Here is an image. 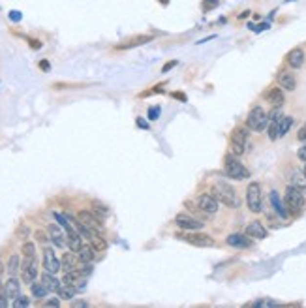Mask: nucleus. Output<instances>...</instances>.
<instances>
[{
  "mask_svg": "<svg viewBox=\"0 0 306 308\" xmlns=\"http://www.w3.org/2000/svg\"><path fill=\"white\" fill-rule=\"evenodd\" d=\"M30 45H32L34 49H38V47H41V43H38L36 40H30Z\"/></svg>",
  "mask_w": 306,
  "mask_h": 308,
  "instance_id": "51",
  "label": "nucleus"
},
{
  "mask_svg": "<svg viewBox=\"0 0 306 308\" xmlns=\"http://www.w3.org/2000/svg\"><path fill=\"white\" fill-rule=\"evenodd\" d=\"M293 126V117H282V121H280V128H278V136L284 137L287 132H289V128Z\"/></svg>",
  "mask_w": 306,
  "mask_h": 308,
  "instance_id": "30",
  "label": "nucleus"
},
{
  "mask_svg": "<svg viewBox=\"0 0 306 308\" xmlns=\"http://www.w3.org/2000/svg\"><path fill=\"white\" fill-rule=\"evenodd\" d=\"M297 156H299V158H301L303 162H306V143L301 148H299V150H297Z\"/></svg>",
  "mask_w": 306,
  "mask_h": 308,
  "instance_id": "43",
  "label": "nucleus"
},
{
  "mask_svg": "<svg viewBox=\"0 0 306 308\" xmlns=\"http://www.w3.org/2000/svg\"><path fill=\"white\" fill-rule=\"evenodd\" d=\"M77 218L85 224L86 227H90V229H96V231L102 229V222H100V218L96 216V214H92L90 210H79Z\"/></svg>",
  "mask_w": 306,
  "mask_h": 308,
  "instance_id": "16",
  "label": "nucleus"
},
{
  "mask_svg": "<svg viewBox=\"0 0 306 308\" xmlns=\"http://www.w3.org/2000/svg\"><path fill=\"white\" fill-rule=\"evenodd\" d=\"M171 96L177 100H181V102H186V94H183V92H173Z\"/></svg>",
  "mask_w": 306,
  "mask_h": 308,
  "instance_id": "47",
  "label": "nucleus"
},
{
  "mask_svg": "<svg viewBox=\"0 0 306 308\" xmlns=\"http://www.w3.org/2000/svg\"><path fill=\"white\" fill-rule=\"evenodd\" d=\"M246 126L252 132H265L269 126V113H265V109L261 105L252 107L248 117H246Z\"/></svg>",
  "mask_w": 306,
  "mask_h": 308,
  "instance_id": "4",
  "label": "nucleus"
},
{
  "mask_svg": "<svg viewBox=\"0 0 306 308\" xmlns=\"http://www.w3.org/2000/svg\"><path fill=\"white\" fill-rule=\"evenodd\" d=\"M6 271V269H4V265H2V263H0V274H2V272Z\"/></svg>",
  "mask_w": 306,
  "mask_h": 308,
  "instance_id": "56",
  "label": "nucleus"
},
{
  "mask_svg": "<svg viewBox=\"0 0 306 308\" xmlns=\"http://www.w3.org/2000/svg\"><path fill=\"white\" fill-rule=\"evenodd\" d=\"M45 307H53V308H57V307H61V301L59 299H47L45 303H43Z\"/></svg>",
  "mask_w": 306,
  "mask_h": 308,
  "instance_id": "42",
  "label": "nucleus"
},
{
  "mask_svg": "<svg viewBox=\"0 0 306 308\" xmlns=\"http://www.w3.org/2000/svg\"><path fill=\"white\" fill-rule=\"evenodd\" d=\"M177 239H181L184 243H188V245H192V246H197V248H212L216 245V241L207 233H201L199 229L197 231H181V233L175 235Z\"/></svg>",
  "mask_w": 306,
  "mask_h": 308,
  "instance_id": "5",
  "label": "nucleus"
},
{
  "mask_svg": "<svg viewBox=\"0 0 306 308\" xmlns=\"http://www.w3.org/2000/svg\"><path fill=\"white\" fill-rule=\"evenodd\" d=\"M6 295V291H4V284L0 282V297H4Z\"/></svg>",
  "mask_w": 306,
  "mask_h": 308,
  "instance_id": "54",
  "label": "nucleus"
},
{
  "mask_svg": "<svg viewBox=\"0 0 306 308\" xmlns=\"http://www.w3.org/2000/svg\"><path fill=\"white\" fill-rule=\"evenodd\" d=\"M77 258L81 263H92L96 258V248L92 245H83V246L77 250Z\"/></svg>",
  "mask_w": 306,
  "mask_h": 308,
  "instance_id": "21",
  "label": "nucleus"
},
{
  "mask_svg": "<svg viewBox=\"0 0 306 308\" xmlns=\"http://www.w3.org/2000/svg\"><path fill=\"white\" fill-rule=\"evenodd\" d=\"M227 245L233 248H250L252 246V237L243 233H231L227 237Z\"/></svg>",
  "mask_w": 306,
  "mask_h": 308,
  "instance_id": "18",
  "label": "nucleus"
},
{
  "mask_svg": "<svg viewBox=\"0 0 306 308\" xmlns=\"http://www.w3.org/2000/svg\"><path fill=\"white\" fill-rule=\"evenodd\" d=\"M158 2H162L163 6H167V4H169V0H158Z\"/></svg>",
  "mask_w": 306,
  "mask_h": 308,
  "instance_id": "55",
  "label": "nucleus"
},
{
  "mask_svg": "<svg viewBox=\"0 0 306 308\" xmlns=\"http://www.w3.org/2000/svg\"><path fill=\"white\" fill-rule=\"evenodd\" d=\"M265 100L269 102L272 107H282L284 102H286V96H284V90L282 86H272L265 92Z\"/></svg>",
  "mask_w": 306,
  "mask_h": 308,
  "instance_id": "14",
  "label": "nucleus"
},
{
  "mask_svg": "<svg viewBox=\"0 0 306 308\" xmlns=\"http://www.w3.org/2000/svg\"><path fill=\"white\" fill-rule=\"evenodd\" d=\"M160 115H162V107L160 105H150L148 107V119L150 121H158Z\"/></svg>",
  "mask_w": 306,
  "mask_h": 308,
  "instance_id": "34",
  "label": "nucleus"
},
{
  "mask_svg": "<svg viewBox=\"0 0 306 308\" xmlns=\"http://www.w3.org/2000/svg\"><path fill=\"white\" fill-rule=\"evenodd\" d=\"M135 123H137V126H139V128H143V130H148V124L145 123V121H143V119H137V121H135Z\"/></svg>",
  "mask_w": 306,
  "mask_h": 308,
  "instance_id": "48",
  "label": "nucleus"
},
{
  "mask_svg": "<svg viewBox=\"0 0 306 308\" xmlns=\"http://www.w3.org/2000/svg\"><path fill=\"white\" fill-rule=\"evenodd\" d=\"M6 271H8L10 276H17V272H21V259H19L17 254L10 256L8 263H6Z\"/></svg>",
  "mask_w": 306,
  "mask_h": 308,
  "instance_id": "26",
  "label": "nucleus"
},
{
  "mask_svg": "<svg viewBox=\"0 0 306 308\" xmlns=\"http://www.w3.org/2000/svg\"><path fill=\"white\" fill-rule=\"evenodd\" d=\"M4 291H6V297L10 301L17 299L21 295V282L15 276H10V280H6V284H4Z\"/></svg>",
  "mask_w": 306,
  "mask_h": 308,
  "instance_id": "19",
  "label": "nucleus"
},
{
  "mask_svg": "<svg viewBox=\"0 0 306 308\" xmlns=\"http://www.w3.org/2000/svg\"><path fill=\"white\" fill-rule=\"evenodd\" d=\"M224 173H225V177H229L233 181H246V179H250L248 167L233 152L224 158Z\"/></svg>",
  "mask_w": 306,
  "mask_h": 308,
  "instance_id": "3",
  "label": "nucleus"
},
{
  "mask_svg": "<svg viewBox=\"0 0 306 308\" xmlns=\"http://www.w3.org/2000/svg\"><path fill=\"white\" fill-rule=\"evenodd\" d=\"M40 68L47 72V70H49V62H47V61H41V62H40Z\"/></svg>",
  "mask_w": 306,
  "mask_h": 308,
  "instance_id": "50",
  "label": "nucleus"
},
{
  "mask_svg": "<svg viewBox=\"0 0 306 308\" xmlns=\"http://www.w3.org/2000/svg\"><path fill=\"white\" fill-rule=\"evenodd\" d=\"M21 17H23V15L19 12H10V19H12V21H21Z\"/></svg>",
  "mask_w": 306,
  "mask_h": 308,
  "instance_id": "44",
  "label": "nucleus"
},
{
  "mask_svg": "<svg viewBox=\"0 0 306 308\" xmlns=\"http://www.w3.org/2000/svg\"><path fill=\"white\" fill-rule=\"evenodd\" d=\"M61 282H62V280H59V278H57L53 272L45 271L43 274H41V284H43V286H45L49 291H59V289H61V286H62Z\"/></svg>",
  "mask_w": 306,
  "mask_h": 308,
  "instance_id": "22",
  "label": "nucleus"
},
{
  "mask_svg": "<svg viewBox=\"0 0 306 308\" xmlns=\"http://www.w3.org/2000/svg\"><path fill=\"white\" fill-rule=\"evenodd\" d=\"M55 218H57V220H59V226H62V227H64V229H66V233H68V231H72V229H74V227H72V226H70V224L66 222V220H68V216H62L61 212H55Z\"/></svg>",
  "mask_w": 306,
  "mask_h": 308,
  "instance_id": "33",
  "label": "nucleus"
},
{
  "mask_svg": "<svg viewBox=\"0 0 306 308\" xmlns=\"http://www.w3.org/2000/svg\"><path fill=\"white\" fill-rule=\"evenodd\" d=\"M88 241H90V245H92V246L96 248V252H103V250L107 248V243H105V241H103L98 233H94L90 239H88Z\"/></svg>",
  "mask_w": 306,
  "mask_h": 308,
  "instance_id": "31",
  "label": "nucleus"
},
{
  "mask_svg": "<svg viewBox=\"0 0 306 308\" xmlns=\"http://www.w3.org/2000/svg\"><path fill=\"white\" fill-rule=\"evenodd\" d=\"M305 51L301 49V47H295L287 53V57H286V61L289 64V68H293V70H299V68H303V64H305Z\"/></svg>",
  "mask_w": 306,
  "mask_h": 308,
  "instance_id": "15",
  "label": "nucleus"
},
{
  "mask_svg": "<svg viewBox=\"0 0 306 308\" xmlns=\"http://www.w3.org/2000/svg\"><path fill=\"white\" fill-rule=\"evenodd\" d=\"M269 23H261V25H257V28H254V30H256V32H261V30H267V28H269Z\"/></svg>",
  "mask_w": 306,
  "mask_h": 308,
  "instance_id": "49",
  "label": "nucleus"
},
{
  "mask_svg": "<svg viewBox=\"0 0 306 308\" xmlns=\"http://www.w3.org/2000/svg\"><path fill=\"white\" fill-rule=\"evenodd\" d=\"M284 205H286V209L289 214H293V216H299L303 210H305V205H306V199H305V192L301 190V188H297V186H287V190H286V196H284Z\"/></svg>",
  "mask_w": 306,
  "mask_h": 308,
  "instance_id": "1",
  "label": "nucleus"
},
{
  "mask_svg": "<svg viewBox=\"0 0 306 308\" xmlns=\"http://www.w3.org/2000/svg\"><path fill=\"white\" fill-rule=\"evenodd\" d=\"M36 276H38L36 258H34V259L23 258V261H21V278H23V282L32 284L34 280H36Z\"/></svg>",
  "mask_w": 306,
  "mask_h": 308,
  "instance_id": "9",
  "label": "nucleus"
},
{
  "mask_svg": "<svg viewBox=\"0 0 306 308\" xmlns=\"http://www.w3.org/2000/svg\"><path fill=\"white\" fill-rule=\"evenodd\" d=\"M212 196L216 197L222 205H225L229 209H239L241 207V197L237 196L235 188L227 183H216L212 188Z\"/></svg>",
  "mask_w": 306,
  "mask_h": 308,
  "instance_id": "2",
  "label": "nucleus"
},
{
  "mask_svg": "<svg viewBox=\"0 0 306 308\" xmlns=\"http://www.w3.org/2000/svg\"><path fill=\"white\" fill-rule=\"evenodd\" d=\"M216 6H218V0H203V10H205V12L216 8Z\"/></svg>",
  "mask_w": 306,
  "mask_h": 308,
  "instance_id": "40",
  "label": "nucleus"
},
{
  "mask_svg": "<svg viewBox=\"0 0 306 308\" xmlns=\"http://www.w3.org/2000/svg\"><path fill=\"white\" fill-rule=\"evenodd\" d=\"M218 207H220V201L212 194H201L197 197V209L205 212V214H216Z\"/></svg>",
  "mask_w": 306,
  "mask_h": 308,
  "instance_id": "8",
  "label": "nucleus"
},
{
  "mask_svg": "<svg viewBox=\"0 0 306 308\" xmlns=\"http://www.w3.org/2000/svg\"><path fill=\"white\" fill-rule=\"evenodd\" d=\"M297 137H299L301 141H306V126H305V128H301V130H299V134H297Z\"/></svg>",
  "mask_w": 306,
  "mask_h": 308,
  "instance_id": "46",
  "label": "nucleus"
},
{
  "mask_svg": "<svg viewBox=\"0 0 306 308\" xmlns=\"http://www.w3.org/2000/svg\"><path fill=\"white\" fill-rule=\"evenodd\" d=\"M30 291H32V297H36V299H45L49 289L41 282H32L30 284Z\"/></svg>",
  "mask_w": 306,
  "mask_h": 308,
  "instance_id": "28",
  "label": "nucleus"
},
{
  "mask_svg": "<svg viewBox=\"0 0 306 308\" xmlns=\"http://www.w3.org/2000/svg\"><path fill=\"white\" fill-rule=\"evenodd\" d=\"M30 305V301H28V297H23L19 295L17 299H13V308H26Z\"/></svg>",
  "mask_w": 306,
  "mask_h": 308,
  "instance_id": "35",
  "label": "nucleus"
},
{
  "mask_svg": "<svg viewBox=\"0 0 306 308\" xmlns=\"http://www.w3.org/2000/svg\"><path fill=\"white\" fill-rule=\"evenodd\" d=\"M270 203H272V207H274V210L280 214L282 218H287V209H286V205L282 203V199H280V196H278V192L276 190H272L270 192Z\"/></svg>",
  "mask_w": 306,
  "mask_h": 308,
  "instance_id": "24",
  "label": "nucleus"
},
{
  "mask_svg": "<svg viewBox=\"0 0 306 308\" xmlns=\"http://www.w3.org/2000/svg\"><path fill=\"white\" fill-rule=\"evenodd\" d=\"M154 36H150V34H141V36H134L130 38V40H126L122 43H117L115 45V49L117 51H128V49H134V47H139V45H145L148 41H152Z\"/></svg>",
  "mask_w": 306,
  "mask_h": 308,
  "instance_id": "11",
  "label": "nucleus"
},
{
  "mask_svg": "<svg viewBox=\"0 0 306 308\" xmlns=\"http://www.w3.org/2000/svg\"><path fill=\"white\" fill-rule=\"evenodd\" d=\"M47 231H49V235H51V241H53V243H55L59 248H62L64 245H66V243H64V239H62L64 235H62L61 227H59L57 224H51L49 227H47Z\"/></svg>",
  "mask_w": 306,
  "mask_h": 308,
  "instance_id": "25",
  "label": "nucleus"
},
{
  "mask_svg": "<svg viewBox=\"0 0 306 308\" xmlns=\"http://www.w3.org/2000/svg\"><path fill=\"white\" fill-rule=\"evenodd\" d=\"M77 271L83 274V278L85 276H88L90 272H92V265L90 263H81V265H77Z\"/></svg>",
  "mask_w": 306,
  "mask_h": 308,
  "instance_id": "36",
  "label": "nucleus"
},
{
  "mask_svg": "<svg viewBox=\"0 0 306 308\" xmlns=\"http://www.w3.org/2000/svg\"><path fill=\"white\" fill-rule=\"evenodd\" d=\"M36 239L40 241V243H45V241H47V237H45L43 231H36Z\"/></svg>",
  "mask_w": 306,
  "mask_h": 308,
  "instance_id": "45",
  "label": "nucleus"
},
{
  "mask_svg": "<svg viewBox=\"0 0 306 308\" xmlns=\"http://www.w3.org/2000/svg\"><path fill=\"white\" fill-rule=\"evenodd\" d=\"M276 81H278V85L284 88V90H295L297 88V79H295V75L289 72V70H280L278 75H276Z\"/></svg>",
  "mask_w": 306,
  "mask_h": 308,
  "instance_id": "13",
  "label": "nucleus"
},
{
  "mask_svg": "<svg viewBox=\"0 0 306 308\" xmlns=\"http://www.w3.org/2000/svg\"><path fill=\"white\" fill-rule=\"evenodd\" d=\"M66 239H68V246H70V250L72 252H77L79 248L83 246V235L79 233V231H75V229H72V231H68V235H66Z\"/></svg>",
  "mask_w": 306,
  "mask_h": 308,
  "instance_id": "23",
  "label": "nucleus"
},
{
  "mask_svg": "<svg viewBox=\"0 0 306 308\" xmlns=\"http://www.w3.org/2000/svg\"><path fill=\"white\" fill-rule=\"evenodd\" d=\"M250 15V10H246V12H243L241 15H239V19H245V17H248Z\"/></svg>",
  "mask_w": 306,
  "mask_h": 308,
  "instance_id": "53",
  "label": "nucleus"
},
{
  "mask_svg": "<svg viewBox=\"0 0 306 308\" xmlns=\"http://www.w3.org/2000/svg\"><path fill=\"white\" fill-rule=\"evenodd\" d=\"M246 145H248V130L246 128H235L229 137V147L235 156H243L246 152Z\"/></svg>",
  "mask_w": 306,
  "mask_h": 308,
  "instance_id": "7",
  "label": "nucleus"
},
{
  "mask_svg": "<svg viewBox=\"0 0 306 308\" xmlns=\"http://www.w3.org/2000/svg\"><path fill=\"white\" fill-rule=\"evenodd\" d=\"M74 307H77V308H79V307H86V303H85V301H75Z\"/></svg>",
  "mask_w": 306,
  "mask_h": 308,
  "instance_id": "52",
  "label": "nucleus"
},
{
  "mask_svg": "<svg viewBox=\"0 0 306 308\" xmlns=\"http://www.w3.org/2000/svg\"><path fill=\"white\" fill-rule=\"evenodd\" d=\"M75 291H77L75 286H66V284H62L61 289H59L57 293H59V297L64 299V301H72V299L75 297Z\"/></svg>",
  "mask_w": 306,
  "mask_h": 308,
  "instance_id": "27",
  "label": "nucleus"
},
{
  "mask_svg": "<svg viewBox=\"0 0 306 308\" xmlns=\"http://www.w3.org/2000/svg\"><path fill=\"white\" fill-rule=\"evenodd\" d=\"M246 235L252 237V239H265L269 235V231L259 220H254V222H250L246 226Z\"/></svg>",
  "mask_w": 306,
  "mask_h": 308,
  "instance_id": "17",
  "label": "nucleus"
},
{
  "mask_svg": "<svg viewBox=\"0 0 306 308\" xmlns=\"http://www.w3.org/2000/svg\"><path fill=\"white\" fill-rule=\"evenodd\" d=\"M246 205L250 212H261L263 210V196H261V185L250 183L246 186Z\"/></svg>",
  "mask_w": 306,
  "mask_h": 308,
  "instance_id": "6",
  "label": "nucleus"
},
{
  "mask_svg": "<svg viewBox=\"0 0 306 308\" xmlns=\"http://www.w3.org/2000/svg\"><path fill=\"white\" fill-rule=\"evenodd\" d=\"M77 265H79V258H77V252H66L64 256H62L61 259V267L64 272L68 271H74V269H77Z\"/></svg>",
  "mask_w": 306,
  "mask_h": 308,
  "instance_id": "20",
  "label": "nucleus"
},
{
  "mask_svg": "<svg viewBox=\"0 0 306 308\" xmlns=\"http://www.w3.org/2000/svg\"><path fill=\"white\" fill-rule=\"evenodd\" d=\"M175 224L183 229V231H197V229H201L205 222H201V220H197V218H192V216H188V214H177L175 216Z\"/></svg>",
  "mask_w": 306,
  "mask_h": 308,
  "instance_id": "10",
  "label": "nucleus"
},
{
  "mask_svg": "<svg viewBox=\"0 0 306 308\" xmlns=\"http://www.w3.org/2000/svg\"><path fill=\"white\" fill-rule=\"evenodd\" d=\"M276 303L274 301H257V303H252L250 307H274Z\"/></svg>",
  "mask_w": 306,
  "mask_h": 308,
  "instance_id": "41",
  "label": "nucleus"
},
{
  "mask_svg": "<svg viewBox=\"0 0 306 308\" xmlns=\"http://www.w3.org/2000/svg\"><path fill=\"white\" fill-rule=\"evenodd\" d=\"M177 64H179V62L175 61V59H173V61H167L165 64H163V66H162V74H169V72H171Z\"/></svg>",
  "mask_w": 306,
  "mask_h": 308,
  "instance_id": "38",
  "label": "nucleus"
},
{
  "mask_svg": "<svg viewBox=\"0 0 306 308\" xmlns=\"http://www.w3.org/2000/svg\"><path fill=\"white\" fill-rule=\"evenodd\" d=\"M43 269L47 272H53V274H57V272L61 271V259L55 256V250L53 248H45L43 250Z\"/></svg>",
  "mask_w": 306,
  "mask_h": 308,
  "instance_id": "12",
  "label": "nucleus"
},
{
  "mask_svg": "<svg viewBox=\"0 0 306 308\" xmlns=\"http://www.w3.org/2000/svg\"><path fill=\"white\" fill-rule=\"evenodd\" d=\"M92 207H94V212H100L102 216H107V214H109V209H107L105 205H102V203H94Z\"/></svg>",
  "mask_w": 306,
  "mask_h": 308,
  "instance_id": "39",
  "label": "nucleus"
},
{
  "mask_svg": "<svg viewBox=\"0 0 306 308\" xmlns=\"http://www.w3.org/2000/svg\"><path fill=\"white\" fill-rule=\"evenodd\" d=\"M21 252H23V258L34 259L36 258V245L34 243H25L23 248H21Z\"/></svg>",
  "mask_w": 306,
  "mask_h": 308,
  "instance_id": "32",
  "label": "nucleus"
},
{
  "mask_svg": "<svg viewBox=\"0 0 306 308\" xmlns=\"http://www.w3.org/2000/svg\"><path fill=\"white\" fill-rule=\"evenodd\" d=\"M289 185L297 186V188H301L303 192H306V177H305V173H297V171H295L293 175H291V179H289Z\"/></svg>",
  "mask_w": 306,
  "mask_h": 308,
  "instance_id": "29",
  "label": "nucleus"
},
{
  "mask_svg": "<svg viewBox=\"0 0 306 308\" xmlns=\"http://www.w3.org/2000/svg\"><path fill=\"white\" fill-rule=\"evenodd\" d=\"M163 83H160V85H154V88H150V90H147V92H143V94H141V96H150V94H162V92H163Z\"/></svg>",
  "mask_w": 306,
  "mask_h": 308,
  "instance_id": "37",
  "label": "nucleus"
}]
</instances>
